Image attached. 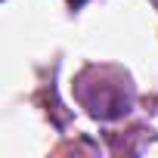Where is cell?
<instances>
[{"label": "cell", "mask_w": 158, "mask_h": 158, "mask_svg": "<svg viewBox=\"0 0 158 158\" xmlns=\"http://www.w3.org/2000/svg\"><path fill=\"white\" fill-rule=\"evenodd\" d=\"M99 81L96 84H87V77L81 74L77 81V96L87 106V112L93 118H121L127 109H130V84L127 77L115 74V81H109L112 68H96Z\"/></svg>", "instance_id": "obj_1"}]
</instances>
